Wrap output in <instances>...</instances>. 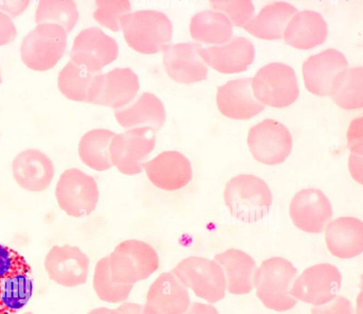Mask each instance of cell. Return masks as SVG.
<instances>
[{
	"mask_svg": "<svg viewBox=\"0 0 363 314\" xmlns=\"http://www.w3.org/2000/svg\"><path fill=\"white\" fill-rule=\"evenodd\" d=\"M78 18V10L72 0H41L35 12L37 23H55L67 33L74 27Z\"/></svg>",
	"mask_w": 363,
	"mask_h": 314,
	"instance_id": "33",
	"label": "cell"
},
{
	"mask_svg": "<svg viewBox=\"0 0 363 314\" xmlns=\"http://www.w3.org/2000/svg\"><path fill=\"white\" fill-rule=\"evenodd\" d=\"M155 145V132L148 127L133 128L116 134L109 147L111 163L123 174L140 173Z\"/></svg>",
	"mask_w": 363,
	"mask_h": 314,
	"instance_id": "10",
	"label": "cell"
},
{
	"mask_svg": "<svg viewBox=\"0 0 363 314\" xmlns=\"http://www.w3.org/2000/svg\"><path fill=\"white\" fill-rule=\"evenodd\" d=\"M94 18L103 26L113 31L121 28V18L129 13L131 6L127 0H97Z\"/></svg>",
	"mask_w": 363,
	"mask_h": 314,
	"instance_id": "35",
	"label": "cell"
},
{
	"mask_svg": "<svg viewBox=\"0 0 363 314\" xmlns=\"http://www.w3.org/2000/svg\"><path fill=\"white\" fill-rule=\"evenodd\" d=\"M255 98L263 105L284 107L298 98L299 88L294 69L272 62L259 69L252 80Z\"/></svg>",
	"mask_w": 363,
	"mask_h": 314,
	"instance_id": "8",
	"label": "cell"
},
{
	"mask_svg": "<svg viewBox=\"0 0 363 314\" xmlns=\"http://www.w3.org/2000/svg\"><path fill=\"white\" fill-rule=\"evenodd\" d=\"M55 197L60 209L67 215L77 218L88 216L98 203L96 182L78 168L67 169L57 183Z\"/></svg>",
	"mask_w": 363,
	"mask_h": 314,
	"instance_id": "9",
	"label": "cell"
},
{
	"mask_svg": "<svg viewBox=\"0 0 363 314\" xmlns=\"http://www.w3.org/2000/svg\"><path fill=\"white\" fill-rule=\"evenodd\" d=\"M311 314H354L351 303L342 296H336L330 302L314 307Z\"/></svg>",
	"mask_w": 363,
	"mask_h": 314,
	"instance_id": "37",
	"label": "cell"
},
{
	"mask_svg": "<svg viewBox=\"0 0 363 314\" xmlns=\"http://www.w3.org/2000/svg\"><path fill=\"white\" fill-rule=\"evenodd\" d=\"M204 62L224 74L238 73L247 70L255 58V47L244 37H235L226 43L199 49Z\"/></svg>",
	"mask_w": 363,
	"mask_h": 314,
	"instance_id": "22",
	"label": "cell"
},
{
	"mask_svg": "<svg viewBox=\"0 0 363 314\" xmlns=\"http://www.w3.org/2000/svg\"><path fill=\"white\" fill-rule=\"evenodd\" d=\"M252 78L231 80L218 86L216 103L225 116L235 120H247L264 108L255 96L252 88Z\"/></svg>",
	"mask_w": 363,
	"mask_h": 314,
	"instance_id": "21",
	"label": "cell"
},
{
	"mask_svg": "<svg viewBox=\"0 0 363 314\" xmlns=\"http://www.w3.org/2000/svg\"><path fill=\"white\" fill-rule=\"evenodd\" d=\"M29 1H0V10L9 14L11 17H16L21 13L28 6Z\"/></svg>",
	"mask_w": 363,
	"mask_h": 314,
	"instance_id": "40",
	"label": "cell"
},
{
	"mask_svg": "<svg viewBox=\"0 0 363 314\" xmlns=\"http://www.w3.org/2000/svg\"><path fill=\"white\" fill-rule=\"evenodd\" d=\"M87 314H121L117 309L113 310L105 307H99L89 311Z\"/></svg>",
	"mask_w": 363,
	"mask_h": 314,
	"instance_id": "43",
	"label": "cell"
},
{
	"mask_svg": "<svg viewBox=\"0 0 363 314\" xmlns=\"http://www.w3.org/2000/svg\"><path fill=\"white\" fill-rule=\"evenodd\" d=\"M150 181L157 187L174 191L185 187L192 179L189 160L177 151H164L144 163Z\"/></svg>",
	"mask_w": 363,
	"mask_h": 314,
	"instance_id": "18",
	"label": "cell"
},
{
	"mask_svg": "<svg viewBox=\"0 0 363 314\" xmlns=\"http://www.w3.org/2000/svg\"><path fill=\"white\" fill-rule=\"evenodd\" d=\"M247 144L257 161L274 165L283 163L289 156L292 149V137L282 123L266 119L250 128Z\"/></svg>",
	"mask_w": 363,
	"mask_h": 314,
	"instance_id": "11",
	"label": "cell"
},
{
	"mask_svg": "<svg viewBox=\"0 0 363 314\" xmlns=\"http://www.w3.org/2000/svg\"><path fill=\"white\" fill-rule=\"evenodd\" d=\"M115 135V132L106 129H94L84 134L79 143L82 161L97 171L112 167L109 147Z\"/></svg>",
	"mask_w": 363,
	"mask_h": 314,
	"instance_id": "30",
	"label": "cell"
},
{
	"mask_svg": "<svg viewBox=\"0 0 363 314\" xmlns=\"http://www.w3.org/2000/svg\"><path fill=\"white\" fill-rule=\"evenodd\" d=\"M333 101L346 110L360 108L363 105L362 67L345 69L335 77L330 94Z\"/></svg>",
	"mask_w": 363,
	"mask_h": 314,
	"instance_id": "31",
	"label": "cell"
},
{
	"mask_svg": "<svg viewBox=\"0 0 363 314\" xmlns=\"http://www.w3.org/2000/svg\"><path fill=\"white\" fill-rule=\"evenodd\" d=\"M99 73L91 72L70 60L59 73L58 88L70 100L87 102L93 80Z\"/></svg>",
	"mask_w": 363,
	"mask_h": 314,
	"instance_id": "32",
	"label": "cell"
},
{
	"mask_svg": "<svg viewBox=\"0 0 363 314\" xmlns=\"http://www.w3.org/2000/svg\"><path fill=\"white\" fill-rule=\"evenodd\" d=\"M118 46L113 37L97 27L82 30L74 38L70 52L71 60L94 73L114 61Z\"/></svg>",
	"mask_w": 363,
	"mask_h": 314,
	"instance_id": "14",
	"label": "cell"
},
{
	"mask_svg": "<svg viewBox=\"0 0 363 314\" xmlns=\"http://www.w3.org/2000/svg\"><path fill=\"white\" fill-rule=\"evenodd\" d=\"M33 291L32 269L23 255L0 244V314H16Z\"/></svg>",
	"mask_w": 363,
	"mask_h": 314,
	"instance_id": "1",
	"label": "cell"
},
{
	"mask_svg": "<svg viewBox=\"0 0 363 314\" xmlns=\"http://www.w3.org/2000/svg\"><path fill=\"white\" fill-rule=\"evenodd\" d=\"M66 30L55 23H39L23 38L21 55L24 64L35 71L52 68L63 56L67 46Z\"/></svg>",
	"mask_w": 363,
	"mask_h": 314,
	"instance_id": "6",
	"label": "cell"
},
{
	"mask_svg": "<svg viewBox=\"0 0 363 314\" xmlns=\"http://www.w3.org/2000/svg\"><path fill=\"white\" fill-rule=\"evenodd\" d=\"M93 285L98 297L106 302L119 303L129 296L133 285L114 282L110 275L108 256L100 259L95 267Z\"/></svg>",
	"mask_w": 363,
	"mask_h": 314,
	"instance_id": "34",
	"label": "cell"
},
{
	"mask_svg": "<svg viewBox=\"0 0 363 314\" xmlns=\"http://www.w3.org/2000/svg\"><path fill=\"white\" fill-rule=\"evenodd\" d=\"M289 214L298 228L310 233H320L330 221L333 208L329 199L321 190L307 188L294 196Z\"/></svg>",
	"mask_w": 363,
	"mask_h": 314,
	"instance_id": "16",
	"label": "cell"
},
{
	"mask_svg": "<svg viewBox=\"0 0 363 314\" xmlns=\"http://www.w3.org/2000/svg\"><path fill=\"white\" fill-rule=\"evenodd\" d=\"M297 8L286 1H276L264 6L243 28L252 35L264 40L283 37L284 30Z\"/></svg>",
	"mask_w": 363,
	"mask_h": 314,
	"instance_id": "28",
	"label": "cell"
},
{
	"mask_svg": "<svg viewBox=\"0 0 363 314\" xmlns=\"http://www.w3.org/2000/svg\"><path fill=\"white\" fill-rule=\"evenodd\" d=\"M347 67L344 54L333 48L311 56L302 66L305 86L313 94L327 95L335 77Z\"/></svg>",
	"mask_w": 363,
	"mask_h": 314,
	"instance_id": "20",
	"label": "cell"
},
{
	"mask_svg": "<svg viewBox=\"0 0 363 314\" xmlns=\"http://www.w3.org/2000/svg\"><path fill=\"white\" fill-rule=\"evenodd\" d=\"M325 242L332 255L350 259L363 250V223L355 217L342 216L330 222L325 229Z\"/></svg>",
	"mask_w": 363,
	"mask_h": 314,
	"instance_id": "24",
	"label": "cell"
},
{
	"mask_svg": "<svg viewBox=\"0 0 363 314\" xmlns=\"http://www.w3.org/2000/svg\"><path fill=\"white\" fill-rule=\"evenodd\" d=\"M124 37L138 52L154 54L163 50L170 41L172 25L163 12L140 10L127 13L120 19Z\"/></svg>",
	"mask_w": 363,
	"mask_h": 314,
	"instance_id": "4",
	"label": "cell"
},
{
	"mask_svg": "<svg viewBox=\"0 0 363 314\" xmlns=\"http://www.w3.org/2000/svg\"><path fill=\"white\" fill-rule=\"evenodd\" d=\"M117 310L121 314H145L143 307L135 303H124L117 308Z\"/></svg>",
	"mask_w": 363,
	"mask_h": 314,
	"instance_id": "42",
	"label": "cell"
},
{
	"mask_svg": "<svg viewBox=\"0 0 363 314\" xmlns=\"http://www.w3.org/2000/svg\"><path fill=\"white\" fill-rule=\"evenodd\" d=\"M190 305L186 288L172 272L162 273L150 286L145 314H183Z\"/></svg>",
	"mask_w": 363,
	"mask_h": 314,
	"instance_id": "17",
	"label": "cell"
},
{
	"mask_svg": "<svg viewBox=\"0 0 363 314\" xmlns=\"http://www.w3.org/2000/svg\"><path fill=\"white\" fill-rule=\"evenodd\" d=\"M171 272L186 288L209 303H216L225 296V276L215 260L190 256L180 261Z\"/></svg>",
	"mask_w": 363,
	"mask_h": 314,
	"instance_id": "7",
	"label": "cell"
},
{
	"mask_svg": "<svg viewBox=\"0 0 363 314\" xmlns=\"http://www.w3.org/2000/svg\"><path fill=\"white\" fill-rule=\"evenodd\" d=\"M108 258L111 277L118 284L133 285L148 278L159 267L156 250L148 243L135 239L119 243Z\"/></svg>",
	"mask_w": 363,
	"mask_h": 314,
	"instance_id": "5",
	"label": "cell"
},
{
	"mask_svg": "<svg viewBox=\"0 0 363 314\" xmlns=\"http://www.w3.org/2000/svg\"><path fill=\"white\" fill-rule=\"evenodd\" d=\"M224 200L231 215L245 223H255L268 214L272 194L257 176L241 174L230 179L224 190Z\"/></svg>",
	"mask_w": 363,
	"mask_h": 314,
	"instance_id": "2",
	"label": "cell"
},
{
	"mask_svg": "<svg viewBox=\"0 0 363 314\" xmlns=\"http://www.w3.org/2000/svg\"><path fill=\"white\" fill-rule=\"evenodd\" d=\"M189 30L194 40L206 44L223 45L233 35V25L229 18L224 13L213 10L196 13L191 19Z\"/></svg>",
	"mask_w": 363,
	"mask_h": 314,
	"instance_id": "29",
	"label": "cell"
},
{
	"mask_svg": "<svg viewBox=\"0 0 363 314\" xmlns=\"http://www.w3.org/2000/svg\"><path fill=\"white\" fill-rule=\"evenodd\" d=\"M362 118L356 119L351 123L349 132L348 139L349 144L352 152L362 153Z\"/></svg>",
	"mask_w": 363,
	"mask_h": 314,
	"instance_id": "39",
	"label": "cell"
},
{
	"mask_svg": "<svg viewBox=\"0 0 363 314\" xmlns=\"http://www.w3.org/2000/svg\"><path fill=\"white\" fill-rule=\"evenodd\" d=\"M210 4L214 11L224 13L235 26H244L255 11V6L249 0H213Z\"/></svg>",
	"mask_w": 363,
	"mask_h": 314,
	"instance_id": "36",
	"label": "cell"
},
{
	"mask_svg": "<svg viewBox=\"0 0 363 314\" xmlns=\"http://www.w3.org/2000/svg\"><path fill=\"white\" fill-rule=\"evenodd\" d=\"M327 34L328 25L322 15L304 10L292 16L284 30V38L294 47L308 50L322 44Z\"/></svg>",
	"mask_w": 363,
	"mask_h": 314,
	"instance_id": "27",
	"label": "cell"
},
{
	"mask_svg": "<svg viewBox=\"0 0 363 314\" xmlns=\"http://www.w3.org/2000/svg\"><path fill=\"white\" fill-rule=\"evenodd\" d=\"M296 274V268L285 258L264 260L255 274L257 297L267 308L276 311L292 308L297 303L291 293Z\"/></svg>",
	"mask_w": 363,
	"mask_h": 314,
	"instance_id": "3",
	"label": "cell"
},
{
	"mask_svg": "<svg viewBox=\"0 0 363 314\" xmlns=\"http://www.w3.org/2000/svg\"><path fill=\"white\" fill-rule=\"evenodd\" d=\"M13 176L17 184L30 192H41L50 185L55 174L52 160L38 149L20 152L12 163Z\"/></svg>",
	"mask_w": 363,
	"mask_h": 314,
	"instance_id": "23",
	"label": "cell"
},
{
	"mask_svg": "<svg viewBox=\"0 0 363 314\" xmlns=\"http://www.w3.org/2000/svg\"><path fill=\"white\" fill-rule=\"evenodd\" d=\"M16 35V28L11 18L0 11V46L12 42Z\"/></svg>",
	"mask_w": 363,
	"mask_h": 314,
	"instance_id": "38",
	"label": "cell"
},
{
	"mask_svg": "<svg viewBox=\"0 0 363 314\" xmlns=\"http://www.w3.org/2000/svg\"><path fill=\"white\" fill-rule=\"evenodd\" d=\"M342 277L338 269L328 263L306 269L294 281L291 293L296 300L315 306L334 299L340 289Z\"/></svg>",
	"mask_w": 363,
	"mask_h": 314,
	"instance_id": "13",
	"label": "cell"
},
{
	"mask_svg": "<svg viewBox=\"0 0 363 314\" xmlns=\"http://www.w3.org/2000/svg\"><path fill=\"white\" fill-rule=\"evenodd\" d=\"M223 269L228 291L233 294H245L254 286L257 270L254 259L238 249H228L214 257Z\"/></svg>",
	"mask_w": 363,
	"mask_h": 314,
	"instance_id": "26",
	"label": "cell"
},
{
	"mask_svg": "<svg viewBox=\"0 0 363 314\" xmlns=\"http://www.w3.org/2000/svg\"><path fill=\"white\" fill-rule=\"evenodd\" d=\"M139 87L138 76L130 68L100 72L93 80L87 103L120 109L132 101Z\"/></svg>",
	"mask_w": 363,
	"mask_h": 314,
	"instance_id": "12",
	"label": "cell"
},
{
	"mask_svg": "<svg viewBox=\"0 0 363 314\" xmlns=\"http://www.w3.org/2000/svg\"><path fill=\"white\" fill-rule=\"evenodd\" d=\"M114 115L124 128L148 127L155 132L160 129L166 119L163 103L149 92L143 93L130 105L116 110Z\"/></svg>",
	"mask_w": 363,
	"mask_h": 314,
	"instance_id": "25",
	"label": "cell"
},
{
	"mask_svg": "<svg viewBox=\"0 0 363 314\" xmlns=\"http://www.w3.org/2000/svg\"><path fill=\"white\" fill-rule=\"evenodd\" d=\"M23 314H34V313L33 312H31V311H28V312H26V313H24Z\"/></svg>",
	"mask_w": 363,
	"mask_h": 314,
	"instance_id": "44",
	"label": "cell"
},
{
	"mask_svg": "<svg viewBox=\"0 0 363 314\" xmlns=\"http://www.w3.org/2000/svg\"><path fill=\"white\" fill-rule=\"evenodd\" d=\"M201 46L194 42H181L163 48V63L170 78L182 83L206 78L208 69L199 53Z\"/></svg>",
	"mask_w": 363,
	"mask_h": 314,
	"instance_id": "19",
	"label": "cell"
},
{
	"mask_svg": "<svg viewBox=\"0 0 363 314\" xmlns=\"http://www.w3.org/2000/svg\"><path fill=\"white\" fill-rule=\"evenodd\" d=\"M1 83V73H0V83Z\"/></svg>",
	"mask_w": 363,
	"mask_h": 314,
	"instance_id": "45",
	"label": "cell"
},
{
	"mask_svg": "<svg viewBox=\"0 0 363 314\" xmlns=\"http://www.w3.org/2000/svg\"><path fill=\"white\" fill-rule=\"evenodd\" d=\"M183 314H219L211 305L194 302Z\"/></svg>",
	"mask_w": 363,
	"mask_h": 314,
	"instance_id": "41",
	"label": "cell"
},
{
	"mask_svg": "<svg viewBox=\"0 0 363 314\" xmlns=\"http://www.w3.org/2000/svg\"><path fill=\"white\" fill-rule=\"evenodd\" d=\"M89 260L78 247L54 245L47 253L44 267L49 278L59 285L74 287L86 283Z\"/></svg>",
	"mask_w": 363,
	"mask_h": 314,
	"instance_id": "15",
	"label": "cell"
}]
</instances>
